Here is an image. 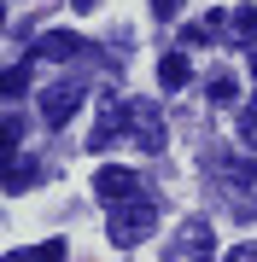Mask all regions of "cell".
Instances as JSON below:
<instances>
[{"instance_id": "obj_1", "label": "cell", "mask_w": 257, "mask_h": 262, "mask_svg": "<svg viewBox=\"0 0 257 262\" xmlns=\"http://www.w3.org/2000/svg\"><path fill=\"white\" fill-rule=\"evenodd\" d=\"M158 227V198L141 192V198H123V204H111V222H105V233H111V245H123V251H134L146 233Z\"/></svg>"}, {"instance_id": "obj_2", "label": "cell", "mask_w": 257, "mask_h": 262, "mask_svg": "<svg viewBox=\"0 0 257 262\" xmlns=\"http://www.w3.org/2000/svg\"><path fill=\"white\" fill-rule=\"evenodd\" d=\"M94 192L105 198V204H123V198H141L146 187H141V175H134V169H123V163H105L100 175H94Z\"/></svg>"}, {"instance_id": "obj_3", "label": "cell", "mask_w": 257, "mask_h": 262, "mask_svg": "<svg viewBox=\"0 0 257 262\" xmlns=\"http://www.w3.org/2000/svg\"><path fill=\"white\" fill-rule=\"evenodd\" d=\"M129 134H134L141 151H164V117H158V105L134 99V105H129Z\"/></svg>"}, {"instance_id": "obj_4", "label": "cell", "mask_w": 257, "mask_h": 262, "mask_svg": "<svg viewBox=\"0 0 257 262\" xmlns=\"http://www.w3.org/2000/svg\"><path fill=\"white\" fill-rule=\"evenodd\" d=\"M210 256V222H181V233H175V245H170V262H205Z\"/></svg>"}, {"instance_id": "obj_5", "label": "cell", "mask_w": 257, "mask_h": 262, "mask_svg": "<svg viewBox=\"0 0 257 262\" xmlns=\"http://www.w3.org/2000/svg\"><path fill=\"white\" fill-rule=\"evenodd\" d=\"M76 105H82V88H76V82H58V88H47V94H41V122H47V128H58V122L76 117Z\"/></svg>"}, {"instance_id": "obj_6", "label": "cell", "mask_w": 257, "mask_h": 262, "mask_svg": "<svg viewBox=\"0 0 257 262\" xmlns=\"http://www.w3.org/2000/svg\"><path fill=\"white\" fill-rule=\"evenodd\" d=\"M76 53H88V41L70 35V29H41L35 35V58H76Z\"/></svg>"}, {"instance_id": "obj_7", "label": "cell", "mask_w": 257, "mask_h": 262, "mask_svg": "<svg viewBox=\"0 0 257 262\" xmlns=\"http://www.w3.org/2000/svg\"><path fill=\"white\" fill-rule=\"evenodd\" d=\"M187 76H193V64H187V47H170V53L158 58V88H164V94L187 88Z\"/></svg>"}, {"instance_id": "obj_8", "label": "cell", "mask_w": 257, "mask_h": 262, "mask_svg": "<svg viewBox=\"0 0 257 262\" xmlns=\"http://www.w3.org/2000/svg\"><path fill=\"white\" fill-rule=\"evenodd\" d=\"M222 35L240 41V47H257V6H234L228 24H222Z\"/></svg>"}, {"instance_id": "obj_9", "label": "cell", "mask_w": 257, "mask_h": 262, "mask_svg": "<svg viewBox=\"0 0 257 262\" xmlns=\"http://www.w3.org/2000/svg\"><path fill=\"white\" fill-rule=\"evenodd\" d=\"M117 128H129V105H105V111H100V122H94V140H88V146H111L117 140Z\"/></svg>"}, {"instance_id": "obj_10", "label": "cell", "mask_w": 257, "mask_h": 262, "mask_svg": "<svg viewBox=\"0 0 257 262\" xmlns=\"http://www.w3.org/2000/svg\"><path fill=\"white\" fill-rule=\"evenodd\" d=\"M216 175L228 181V187H251V181H257V169H251L246 158H216Z\"/></svg>"}, {"instance_id": "obj_11", "label": "cell", "mask_w": 257, "mask_h": 262, "mask_svg": "<svg viewBox=\"0 0 257 262\" xmlns=\"http://www.w3.org/2000/svg\"><path fill=\"white\" fill-rule=\"evenodd\" d=\"M35 175H41V169L29 163V158H12V169H6V192H24V187H29Z\"/></svg>"}, {"instance_id": "obj_12", "label": "cell", "mask_w": 257, "mask_h": 262, "mask_svg": "<svg viewBox=\"0 0 257 262\" xmlns=\"http://www.w3.org/2000/svg\"><path fill=\"white\" fill-rule=\"evenodd\" d=\"M210 99H216V105H234V99H240V88H234V76H228V70L210 76Z\"/></svg>"}, {"instance_id": "obj_13", "label": "cell", "mask_w": 257, "mask_h": 262, "mask_svg": "<svg viewBox=\"0 0 257 262\" xmlns=\"http://www.w3.org/2000/svg\"><path fill=\"white\" fill-rule=\"evenodd\" d=\"M24 88H29V64H12L6 76H0V94H6V99H18Z\"/></svg>"}, {"instance_id": "obj_14", "label": "cell", "mask_w": 257, "mask_h": 262, "mask_svg": "<svg viewBox=\"0 0 257 262\" xmlns=\"http://www.w3.org/2000/svg\"><path fill=\"white\" fill-rule=\"evenodd\" d=\"M240 140H246V146H257V99H246V105H240Z\"/></svg>"}, {"instance_id": "obj_15", "label": "cell", "mask_w": 257, "mask_h": 262, "mask_svg": "<svg viewBox=\"0 0 257 262\" xmlns=\"http://www.w3.org/2000/svg\"><path fill=\"white\" fill-rule=\"evenodd\" d=\"M29 256H35V262H65V239H47V245H35Z\"/></svg>"}, {"instance_id": "obj_16", "label": "cell", "mask_w": 257, "mask_h": 262, "mask_svg": "<svg viewBox=\"0 0 257 262\" xmlns=\"http://www.w3.org/2000/svg\"><path fill=\"white\" fill-rule=\"evenodd\" d=\"M181 6H187V0H152V12H158L164 24H170V18H181Z\"/></svg>"}, {"instance_id": "obj_17", "label": "cell", "mask_w": 257, "mask_h": 262, "mask_svg": "<svg viewBox=\"0 0 257 262\" xmlns=\"http://www.w3.org/2000/svg\"><path fill=\"white\" fill-rule=\"evenodd\" d=\"M222 262H257V251H251V245H234V251L222 256Z\"/></svg>"}, {"instance_id": "obj_18", "label": "cell", "mask_w": 257, "mask_h": 262, "mask_svg": "<svg viewBox=\"0 0 257 262\" xmlns=\"http://www.w3.org/2000/svg\"><path fill=\"white\" fill-rule=\"evenodd\" d=\"M6 262H35V256H29V251H6Z\"/></svg>"}, {"instance_id": "obj_19", "label": "cell", "mask_w": 257, "mask_h": 262, "mask_svg": "<svg viewBox=\"0 0 257 262\" xmlns=\"http://www.w3.org/2000/svg\"><path fill=\"white\" fill-rule=\"evenodd\" d=\"M251 76H257V47H251Z\"/></svg>"}, {"instance_id": "obj_20", "label": "cell", "mask_w": 257, "mask_h": 262, "mask_svg": "<svg viewBox=\"0 0 257 262\" xmlns=\"http://www.w3.org/2000/svg\"><path fill=\"white\" fill-rule=\"evenodd\" d=\"M70 6H94V0H70Z\"/></svg>"}]
</instances>
